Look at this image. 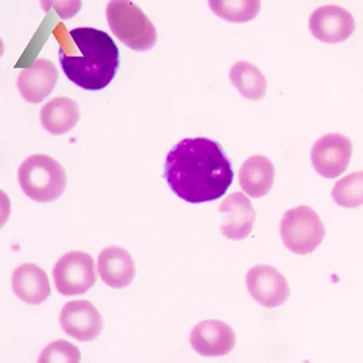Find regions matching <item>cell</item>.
<instances>
[{"label":"cell","instance_id":"cell-1","mask_svg":"<svg viewBox=\"0 0 363 363\" xmlns=\"http://www.w3.org/2000/svg\"><path fill=\"white\" fill-rule=\"evenodd\" d=\"M164 178L169 189L186 203H210L227 193L234 171L222 145L198 137L182 140L169 150Z\"/></svg>","mask_w":363,"mask_h":363},{"label":"cell","instance_id":"cell-2","mask_svg":"<svg viewBox=\"0 0 363 363\" xmlns=\"http://www.w3.org/2000/svg\"><path fill=\"white\" fill-rule=\"evenodd\" d=\"M69 38L80 55L58 51L60 63L67 78L84 90L107 87L119 69V49L109 34L91 27L72 29Z\"/></svg>","mask_w":363,"mask_h":363},{"label":"cell","instance_id":"cell-3","mask_svg":"<svg viewBox=\"0 0 363 363\" xmlns=\"http://www.w3.org/2000/svg\"><path fill=\"white\" fill-rule=\"evenodd\" d=\"M18 183L29 199L37 203L57 200L67 188L66 171L54 157L34 154L18 169Z\"/></svg>","mask_w":363,"mask_h":363},{"label":"cell","instance_id":"cell-4","mask_svg":"<svg viewBox=\"0 0 363 363\" xmlns=\"http://www.w3.org/2000/svg\"><path fill=\"white\" fill-rule=\"evenodd\" d=\"M106 16L113 34L133 51H149L157 44V33L153 22L133 1H109Z\"/></svg>","mask_w":363,"mask_h":363},{"label":"cell","instance_id":"cell-5","mask_svg":"<svg viewBox=\"0 0 363 363\" xmlns=\"http://www.w3.org/2000/svg\"><path fill=\"white\" fill-rule=\"evenodd\" d=\"M282 242L289 251L306 256L321 245L326 235L320 216L311 207H294L287 211L280 220Z\"/></svg>","mask_w":363,"mask_h":363},{"label":"cell","instance_id":"cell-6","mask_svg":"<svg viewBox=\"0 0 363 363\" xmlns=\"http://www.w3.org/2000/svg\"><path fill=\"white\" fill-rule=\"evenodd\" d=\"M58 294L73 297L86 294L97 281L94 258L85 252L72 251L56 262L52 269Z\"/></svg>","mask_w":363,"mask_h":363},{"label":"cell","instance_id":"cell-7","mask_svg":"<svg viewBox=\"0 0 363 363\" xmlns=\"http://www.w3.org/2000/svg\"><path fill=\"white\" fill-rule=\"evenodd\" d=\"M352 155V143L340 133H328L318 138L311 149L315 171L325 178H337L347 169Z\"/></svg>","mask_w":363,"mask_h":363},{"label":"cell","instance_id":"cell-8","mask_svg":"<svg viewBox=\"0 0 363 363\" xmlns=\"http://www.w3.org/2000/svg\"><path fill=\"white\" fill-rule=\"evenodd\" d=\"M246 286L257 303L270 309L282 306L291 294L285 277L272 265L260 264L250 269Z\"/></svg>","mask_w":363,"mask_h":363},{"label":"cell","instance_id":"cell-9","mask_svg":"<svg viewBox=\"0 0 363 363\" xmlns=\"http://www.w3.org/2000/svg\"><path fill=\"white\" fill-rule=\"evenodd\" d=\"M60 325L66 335L80 342H92L102 333L104 320L89 301H68L60 313Z\"/></svg>","mask_w":363,"mask_h":363},{"label":"cell","instance_id":"cell-10","mask_svg":"<svg viewBox=\"0 0 363 363\" xmlns=\"http://www.w3.org/2000/svg\"><path fill=\"white\" fill-rule=\"evenodd\" d=\"M309 28L320 42L327 44L345 42L355 30V20L347 10L335 5L316 9L310 15Z\"/></svg>","mask_w":363,"mask_h":363},{"label":"cell","instance_id":"cell-11","mask_svg":"<svg viewBox=\"0 0 363 363\" xmlns=\"http://www.w3.org/2000/svg\"><path fill=\"white\" fill-rule=\"evenodd\" d=\"M190 344L200 356L219 357L228 355L234 349L236 335L225 322L207 320L193 328Z\"/></svg>","mask_w":363,"mask_h":363},{"label":"cell","instance_id":"cell-12","mask_svg":"<svg viewBox=\"0 0 363 363\" xmlns=\"http://www.w3.org/2000/svg\"><path fill=\"white\" fill-rule=\"evenodd\" d=\"M218 211L222 217L220 231L225 238L239 241L251 234L257 215L246 195L242 193L228 195Z\"/></svg>","mask_w":363,"mask_h":363},{"label":"cell","instance_id":"cell-13","mask_svg":"<svg viewBox=\"0 0 363 363\" xmlns=\"http://www.w3.org/2000/svg\"><path fill=\"white\" fill-rule=\"evenodd\" d=\"M58 75L54 63L46 58H38L17 77V90L29 104H40L54 91Z\"/></svg>","mask_w":363,"mask_h":363},{"label":"cell","instance_id":"cell-14","mask_svg":"<svg viewBox=\"0 0 363 363\" xmlns=\"http://www.w3.org/2000/svg\"><path fill=\"white\" fill-rule=\"evenodd\" d=\"M97 270L104 284L112 289L128 287L136 275L133 257L119 246H109L99 252Z\"/></svg>","mask_w":363,"mask_h":363},{"label":"cell","instance_id":"cell-15","mask_svg":"<svg viewBox=\"0 0 363 363\" xmlns=\"http://www.w3.org/2000/svg\"><path fill=\"white\" fill-rule=\"evenodd\" d=\"M11 286L15 296L30 306L42 304L51 294L46 272L34 263H25L15 269Z\"/></svg>","mask_w":363,"mask_h":363},{"label":"cell","instance_id":"cell-16","mask_svg":"<svg viewBox=\"0 0 363 363\" xmlns=\"http://www.w3.org/2000/svg\"><path fill=\"white\" fill-rule=\"evenodd\" d=\"M275 181V167L264 155H253L245 161L239 172L241 189L251 198L268 194Z\"/></svg>","mask_w":363,"mask_h":363},{"label":"cell","instance_id":"cell-17","mask_svg":"<svg viewBox=\"0 0 363 363\" xmlns=\"http://www.w3.org/2000/svg\"><path fill=\"white\" fill-rule=\"evenodd\" d=\"M80 119V107L74 99L60 96L44 104L40 109L43 128L55 136H61L75 128Z\"/></svg>","mask_w":363,"mask_h":363},{"label":"cell","instance_id":"cell-18","mask_svg":"<svg viewBox=\"0 0 363 363\" xmlns=\"http://www.w3.org/2000/svg\"><path fill=\"white\" fill-rule=\"evenodd\" d=\"M231 84L245 99L260 101L267 94V79L258 67L240 61L234 63L230 69Z\"/></svg>","mask_w":363,"mask_h":363},{"label":"cell","instance_id":"cell-19","mask_svg":"<svg viewBox=\"0 0 363 363\" xmlns=\"http://www.w3.org/2000/svg\"><path fill=\"white\" fill-rule=\"evenodd\" d=\"M332 198L338 206L355 208L363 205V171L347 174L335 183Z\"/></svg>","mask_w":363,"mask_h":363},{"label":"cell","instance_id":"cell-20","mask_svg":"<svg viewBox=\"0 0 363 363\" xmlns=\"http://www.w3.org/2000/svg\"><path fill=\"white\" fill-rule=\"evenodd\" d=\"M208 6L217 16L229 22L252 21L258 15L260 10V1H208Z\"/></svg>","mask_w":363,"mask_h":363},{"label":"cell","instance_id":"cell-21","mask_svg":"<svg viewBox=\"0 0 363 363\" xmlns=\"http://www.w3.org/2000/svg\"><path fill=\"white\" fill-rule=\"evenodd\" d=\"M80 351L78 347L66 340H55L42 351L39 356V362H69L77 363L80 361Z\"/></svg>","mask_w":363,"mask_h":363}]
</instances>
